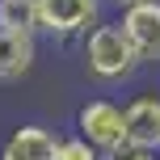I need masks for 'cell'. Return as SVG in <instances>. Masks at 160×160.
<instances>
[{
  "label": "cell",
  "instance_id": "52a82bcc",
  "mask_svg": "<svg viewBox=\"0 0 160 160\" xmlns=\"http://www.w3.org/2000/svg\"><path fill=\"white\" fill-rule=\"evenodd\" d=\"M38 55V34H0V84L30 76Z\"/></svg>",
  "mask_w": 160,
  "mask_h": 160
},
{
  "label": "cell",
  "instance_id": "7a4b0ae2",
  "mask_svg": "<svg viewBox=\"0 0 160 160\" xmlns=\"http://www.w3.org/2000/svg\"><path fill=\"white\" fill-rule=\"evenodd\" d=\"M76 135L88 139L101 156H114L127 148V105L114 97H88L76 110Z\"/></svg>",
  "mask_w": 160,
  "mask_h": 160
},
{
  "label": "cell",
  "instance_id": "3957f363",
  "mask_svg": "<svg viewBox=\"0 0 160 160\" xmlns=\"http://www.w3.org/2000/svg\"><path fill=\"white\" fill-rule=\"evenodd\" d=\"M101 4L105 0H38V25L55 42H84L105 21Z\"/></svg>",
  "mask_w": 160,
  "mask_h": 160
},
{
  "label": "cell",
  "instance_id": "30bf717a",
  "mask_svg": "<svg viewBox=\"0 0 160 160\" xmlns=\"http://www.w3.org/2000/svg\"><path fill=\"white\" fill-rule=\"evenodd\" d=\"M101 160H160V152H148V148H122V152H114V156H101Z\"/></svg>",
  "mask_w": 160,
  "mask_h": 160
},
{
  "label": "cell",
  "instance_id": "6da1fadb",
  "mask_svg": "<svg viewBox=\"0 0 160 160\" xmlns=\"http://www.w3.org/2000/svg\"><path fill=\"white\" fill-rule=\"evenodd\" d=\"M80 63H84V76L97 80V84H122L143 68V59H139L135 42L127 38V30L114 17V21H101L80 42Z\"/></svg>",
  "mask_w": 160,
  "mask_h": 160
},
{
  "label": "cell",
  "instance_id": "8fae6325",
  "mask_svg": "<svg viewBox=\"0 0 160 160\" xmlns=\"http://www.w3.org/2000/svg\"><path fill=\"white\" fill-rule=\"evenodd\" d=\"M105 4H114V8L122 13V8H131V4H148V0H105Z\"/></svg>",
  "mask_w": 160,
  "mask_h": 160
},
{
  "label": "cell",
  "instance_id": "8992f818",
  "mask_svg": "<svg viewBox=\"0 0 160 160\" xmlns=\"http://www.w3.org/2000/svg\"><path fill=\"white\" fill-rule=\"evenodd\" d=\"M127 143L160 152V93L143 88L127 101Z\"/></svg>",
  "mask_w": 160,
  "mask_h": 160
},
{
  "label": "cell",
  "instance_id": "5b68a950",
  "mask_svg": "<svg viewBox=\"0 0 160 160\" xmlns=\"http://www.w3.org/2000/svg\"><path fill=\"white\" fill-rule=\"evenodd\" d=\"M59 139L42 122H21L0 139V160H59Z\"/></svg>",
  "mask_w": 160,
  "mask_h": 160
},
{
  "label": "cell",
  "instance_id": "ba28073f",
  "mask_svg": "<svg viewBox=\"0 0 160 160\" xmlns=\"http://www.w3.org/2000/svg\"><path fill=\"white\" fill-rule=\"evenodd\" d=\"M0 34H42L38 0H0Z\"/></svg>",
  "mask_w": 160,
  "mask_h": 160
},
{
  "label": "cell",
  "instance_id": "9c48e42d",
  "mask_svg": "<svg viewBox=\"0 0 160 160\" xmlns=\"http://www.w3.org/2000/svg\"><path fill=\"white\" fill-rule=\"evenodd\" d=\"M59 160H101V152H97L88 139H80L76 131H72V135L59 139Z\"/></svg>",
  "mask_w": 160,
  "mask_h": 160
},
{
  "label": "cell",
  "instance_id": "277c9868",
  "mask_svg": "<svg viewBox=\"0 0 160 160\" xmlns=\"http://www.w3.org/2000/svg\"><path fill=\"white\" fill-rule=\"evenodd\" d=\"M118 25L127 30V38L135 42L143 68H160V0L122 8V13H118Z\"/></svg>",
  "mask_w": 160,
  "mask_h": 160
}]
</instances>
